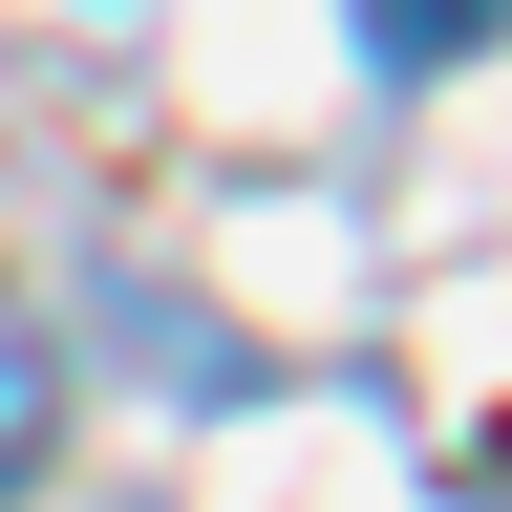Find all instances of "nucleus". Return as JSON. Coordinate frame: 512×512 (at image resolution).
Instances as JSON below:
<instances>
[{
    "label": "nucleus",
    "mask_w": 512,
    "mask_h": 512,
    "mask_svg": "<svg viewBox=\"0 0 512 512\" xmlns=\"http://www.w3.org/2000/svg\"><path fill=\"white\" fill-rule=\"evenodd\" d=\"M43 448H64V342H43L22 299H0V491H22Z\"/></svg>",
    "instance_id": "1"
}]
</instances>
